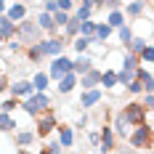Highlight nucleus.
Wrapping results in <instances>:
<instances>
[{
	"label": "nucleus",
	"instance_id": "obj_1",
	"mask_svg": "<svg viewBox=\"0 0 154 154\" xmlns=\"http://www.w3.org/2000/svg\"><path fill=\"white\" fill-rule=\"evenodd\" d=\"M128 143L133 146V149H154V128L152 125H138V128H133V133H130V138Z\"/></svg>",
	"mask_w": 154,
	"mask_h": 154
},
{
	"label": "nucleus",
	"instance_id": "obj_2",
	"mask_svg": "<svg viewBox=\"0 0 154 154\" xmlns=\"http://www.w3.org/2000/svg\"><path fill=\"white\" fill-rule=\"evenodd\" d=\"M120 112L125 114V120L133 125V128L146 125V120H149V109H146V104H143V101H128Z\"/></svg>",
	"mask_w": 154,
	"mask_h": 154
},
{
	"label": "nucleus",
	"instance_id": "obj_3",
	"mask_svg": "<svg viewBox=\"0 0 154 154\" xmlns=\"http://www.w3.org/2000/svg\"><path fill=\"white\" fill-rule=\"evenodd\" d=\"M35 130H37V136H40V138L51 136L53 130H59V114H56L53 109L40 112V114L35 117Z\"/></svg>",
	"mask_w": 154,
	"mask_h": 154
},
{
	"label": "nucleus",
	"instance_id": "obj_4",
	"mask_svg": "<svg viewBox=\"0 0 154 154\" xmlns=\"http://www.w3.org/2000/svg\"><path fill=\"white\" fill-rule=\"evenodd\" d=\"M40 32H43V27L37 24V21H19V40L24 43V45H32V43H40Z\"/></svg>",
	"mask_w": 154,
	"mask_h": 154
},
{
	"label": "nucleus",
	"instance_id": "obj_5",
	"mask_svg": "<svg viewBox=\"0 0 154 154\" xmlns=\"http://www.w3.org/2000/svg\"><path fill=\"white\" fill-rule=\"evenodd\" d=\"M69 72H75V61L66 59V56H56V59L51 61V69H48L51 80H56V82H59L64 75H69Z\"/></svg>",
	"mask_w": 154,
	"mask_h": 154
},
{
	"label": "nucleus",
	"instance_id": "obj_6",
	"mask_svg": "<svg viewBox=\"0 0 154 154\" xmlns=\"http://www.w3.org/2000/svg\"><path fill=\"white\" fill-rule=\"evenodd\" d=\"M40 45H43L45 56L56 59V56H64V48L69 45V43H66V37H45V40H40Z\"/></svg>",
	"mask_w": 154,
	"mask_h": 154
},
{
	"label": "nucleus",
	"instance_id": "obj_7",
	"mask_svg": "<svg viewBox=\"0 0 154 154\" xmlns=\"http://www.w3.org/2000/svg\"><path fill=\"white\" fill-rule=\"evenodd\" d=\"M101 98H104L101 88H93V91H82V93H80V101H77V106L88 112V109L98 106V104H101Z\"/></svg>",
	"mask_w": 154,
	"mask_h": 154
},
{
	"label": "nucleus",
	"instance_id": "obj_8",
	"mask_svg": "<svg viewBox=\"0 0 154 154\" xmlns=\"http://www.w3.org/2000/svg\"><path fill=\"white\" fill-rule=\"evenodd\" d=\"M98 130H101V146H98V152H101V154H112V152H114V138H117L114 128L104 122Z\"/></svg>",
	"mask_w": 154,
	"mask_h": 154
},
{
	"label": "nucleus",
	"instance_id": "obj_9",
	"mask_svg": "<svg viewBox=\"0 0 154 154\" xmlns=\"http://www.w3.org/2000/svg\"><path fill=\"white\" fill-rule=\"evenodd\" d=\"M11 96H16V98H21V101H24V98H29V96H35V82H32V80H21V77H19V80H16L14 85H11Z\"/></svg>",
	"mask_w": 154,
	"mask_h": 154
},
{
	"label": "nucleus",
	"instance_id": "obj_10",
	"mask_svg": "<svg viewBox=\"0 0 154 154\" xmlns=\"http://www.w3.org/2000/svg\"><path fill=\"white\" fill-rule=\"evenodd\" d=\"M0 35H3V43H8V40H14L16 35H19V24H16L14 19L8 14L0 16Z\"/></svg>",
	"mask_w": 154,
	"mask_h": 154
},
{
	"label": "nucleus",
	"instance_id": "obj_11",
	"mask_svg": "<svg viewBox=\"0 0 154 154\" xmlns=\"http://www.w3.org/2000/svg\"><path fill=\"white\" fill-rule=\"evenodd\" d=\"M101 77H104V72H101L98 66H93L91 72H85V75L80 77V88H82V91H93V88H98V85H101Z\"/></svg>",
	"mask_w": 154,
	"mask_h": 154
},
{
	"label": "nucleus",
	"instance_id": "obj_12",
	"mask_svg": "<svg viewBox=\"0 0 154 154\" xmlns=\"http://www.w3.org/2000/svg\"><path fill=\"white\" fill-rule=\"evenodd\" d=\"M77 85H80V75H77V72H69V75H64L61 80H59V85H56V88H59L61 96H69Z\"/></svg>",
	"mask_w": 154,
	"mask_h": 154
},
{
	"label": "nucleus",
	"instance_id": "obj_13",
	"mask_svg": "<svg viewBox=\"0 0 154 154\" xmlns=\"http://www.w3.org/2000/svg\"><path fill=\"white\" fill-rule=\"evenodd\" d=\"M112 128H114V133H117L120 138H130V133H133V125L125 120L122 112H117V114H114V122H112Z\"/></svg>",
	"mask_w": 154,
	"mask_h": 154
},
{
	"label": "nucleus",
	"instance_id": "obj_14",
	"mask_svg": "<svg viewBox=\"0 0 154 154\" xmlns=\"http://www.w3.org/2000/svg\"><path fill=\"white\" fill-rule=\"evenodd\" d=\"M133 32H136L138 37H146V40H149L154 35V21L152 19H143V16H141V19H133Z\"/></svg>",
	"mask_w": 154,
	"mask_h": 154
},
{
	"label": "nucleus",
	"instance_id": "obj_15",
	"mask_svg": "<svg viewBox=\"0 0 154 154\" xmlns=\"http://www.w3.org/2000/svg\"><path fill=\"white\" fill-rule=\"evenodd\" d=\"M37 138H40L37 130H16L14 133V141H16V146H21V152H24L27 146H32Z\"/></svg>",
	"mask_w": 154,
	"mask_h": 154
},
{
	"label": "nucleus",
	"instance_id": "obj_16",
	"mask_svg": "<svg viewBox=\"0 0 154 154\" xmlns=\"http://www.w3.org/2000/svg\"><path fill=\"white\" fill-rule=\"evenodd\" d=\"M93 66H96V59H93L91 53H77V59H75V72L80 77L85 75V72H91Z\"/></svg>",
	"mask_w": 154,
	"mask_h": 154
},
{
	"label": "nucleus",
	"instance_id": "obj_17",
	"mask_svg": "<svg viewBox=\"0 0 154 154\" xmlns=\"http://www.w3.org/2000/svg\"><path fill=\"white\" fill-rule=\"evenodd\" d=\"M146 8H149L146 0H130V3L125 5V14H128V19H141Z\"/></svg>",
	"mask_w": 154,
	"mask_h": 154
},
{
	"label": "nucleus",
	"instance_id": "obj_18",
	"mask_svg": "<svg viewBox=\"0 0 154 154\" xmlns=\"http://www.w3.org/2000/svg\"><path fill=\"white\" fill-rule=\"evenodd\" d=\"M59 141H61L64 149L75 146V130H72V125H59Z\"/></svg>",
	"mask_w": 154,
	"mask_h": 154
},
{
	"label": "nucleus",
	"instance_id": "obj_19",
	"mask_svg": "<svg viewBox=\"0 0 154 154\" xmlns=\"http://www.w3.org/2000/svg\"><path fill=\"white\" fill-rule=\"evenodd\" d=\"M133 37H136V32H133V24H125V27H120V29H117L120 48H125V51H128V45L133 43Z\"/></svg>",
	"mask_w": 154,
	"mask_h": 154
},
{
	"label": "nucleus",
	"instance_id": "obj_20",
	"mask_svg": "<svg viewBox=\"0 0 154 154\" xmlns=\"http://www.w3.org/2000/svg\"><path fill=\"white\" fill-rule=\"evenodd\" d=\"M5 14L11 16L16 24H19V21H24V19H27V3H14V5H8V8H5Z\"/></svg>",
	"mask_w": 154,
	"mask_h": 154
},
{
	"label": "nucleus",
	"instance_id": "obj_21",
	"mask_svg": "<svg viewBox=\"0 0 154 154\" xmlns=\"http://www.w3.org/2000/svg\"><path fill=\"white\" fill-rule=\"evenodd\" d=\"M101 85L104 91H114L120 85V77H117V69H104V77H101Z\"/></svg>",
	"mask_w": 154,
	"mask_h": 154
},
{
	"label": "nucleus",
	"instance_id": "obj_22",
	"mask_svg": "<svg viewBox=\"0 0 154 154\" xmlns=\"http://www.w3.org/2000/svg\"><path fill=\"white\" fill-rule=\"evenodd\" d=\"M0 125H3V133H16V128H21V125H19V120H14V114H8V112H3Z\"/></svg>",
	"mask_w": 154,
	"mask_h": 154
},
{
	"label": "nucleus",
	"instance_id": "obj_23",
	"mask_svg": "<svg viewBox=\"0 0 154 154\" xmlns=\"http://www.w3.org/2000/svg\"><path fill=\"white\" fill-rule=\"evenodd\" d=\"M125 11L120 8V11H109V16H106V24H112L114 29H120V27H125Z\"/></svg>",
	"mask_w": 154,
	"mask_h": 154
},
{
	"label": "nucleus",
	"instance_id": "obj_24",
	"mask_svg": "<svg viewBox=\"0 0 154 154\" xmlns=\"http://www.w3.org/2000/svg\"><path fill=\"white\" fill-rule=\"evenodd\" d=\"M27 59H29L32 64H37L40 59H45V53H43V45H40V43H32V45H27Z\"/></svg>",
	"mask_w": 154,
	"mask_h": 154
},
{
	"label": "nucleus",
	"instance_id": "obj_25",
	"mask_svg": "<svg viewBox=\"0 0 154 154\" xmlns=\"http://www.w3.org/2000/svg\"><path fill=\"white\" fill-rule=\"evenodd\" d=\"M32 82H35V91H48V85H51V75L48 72H37V75L32 77Z\"/></svg>",
	"mask_w": 154,
	"mask_h": 154
},
{
	"label": "nucleus",
	"instance_id": "obj_26",
	"mask_svg": "<svg viewBox=\"0 0 154 154\" xmlns=\"http://www.w3.org/2000/svg\"><path fill=\"white\" fill-rule=\"evenodd\" d=\"M93 45V37H85V35H80V37H75V43H72V48H75L77 53H88Z\"/></svg>",
	"mask_w": 154,
	"mask_h": 154
},
{
	"label": "nucleus",
	"instance_id": "obj_27",
	"mask_svg": "<svg viewBox=\"0 0 154 154\" xmlns=\"http://www.w3.org/2000/svg\"><path fill=\"white\" fill-rule=\"evenodd\" d=\"M117 77H120V85L128 88V85L138 77V69H117Z\"/></svg>",
	"mask_w": 154,
	"mask_h": 154
},
{
	"label": "nucleus",
	"instance_id": "obj_28",
	"mask_svg": "<svg viewBox=\"0 0 154 154\" xmlns=\"http://www.w3.org/2000/svg\"><path fill=\"white\" fill-rule=\"evenodd\" d=\"M112 35H114V27H112V24H104V21H101V24H98V32H96V37H93V40H98V43H106Z\"/></svg>",
	"mask_w": 154,
	"mask_h": 154
},
{
	"label": "nucleus",
	"instance_id": "obj_29",
	"mask_svg": "<svg viewBox=\"0 0 154 154\" xmlns=\"http://www.w3.org/2000/svg\"><path fill=\"white\" fill-rule=\"evenodd\" d=\"M149 45V40H146V37H138V35H136V37H133V43H130V45H128V51H130V53H143V48Z\"/></svg>",
	"mask_w": 154,
	"mask_h": 154
},
{
	"label": "nucleus",
	"instance_id": "obj_30",
	"mask_svg": "<svg viewBox=\"0 0 154 154\" xmlns=\"http://www.w3.org/2000/svg\"><path fill=\"white\" fill-rule=\"evenodd\" d=\"M19 106H21V98H16V96H5V98H3V112L11 114V112L19 109Z\"/></svg>",
	"mask_w": 154,
	"mask_h": 154
},
{
	"label": "nucleus",
	"instance_id": "obj_31",
	"mask_svg": "<svg viewBox=\"0 0 154 154\" xmlns=\"http://www.w3.org/2000/svg\"><path fill=\"white\" fill-rule=\"evenodd\" d=\"M96 32H98V21H93V19L82 21V35L85 37H96Z\"/></svg>",
	"mask_w": 154,
	"mask_h": 154
},
{
	"label": "nucleus",
	"instance_id": "obj_32",
	"mask_svg": "<svg viewBox=\"0 0 154 154\" xmlns=\"http://www.w3.org/2000/svg\"><path fill=\"white\" fill-rule=\"evenodd\" d=\"M53 19H56V24L64 29V27L72 21V14H69V11H56V14H53Z\"/></svg>",
	"mask_w": 154,
	"mask_h": 154
},
{
	"label": "nucleus",
	"instance_id": "obj_33",
	"mask_svg": "<svg viewBox=\"0 0 154 154\" xmlns=\"http://www.w3.org/2000/svg\"><path fill=\"white\" fill-rule=\"evenodd\" d=\"M125 91L130 93V96H141V93H143V82H141L138 77H136V80H133V82H130V85H128Z\"/></svg>",
	"mask_w": 154,
	"mask_h": 154
},
{
	"label": "nucleus",
	"instance_id": "obj_34",
	"mask_svg": "<svg viewBox=\"0 0 154 154\" xmlns=\"http://www.w3.org/2000/svg\"><path fill=\"white\" fill-rule=\"evenodd\" d=\"M141 64H154V45H146L141 53Z\"/></svg>",
	"mask_w": 154,
	"mask_h": 154
},
{
	"label": "nucleus",
	"instance_id": "obj_35",
	"mask_svg": "<svg viewBox=\"0 0 154 154\" xmlns=\"http://www.w3.org/2000/svg\"><path fill=\"white\" fill-rule=\"evenodd\" d=\"M43 11L56 14V11H59V0H43Z\"/></svg>",
	"mask_w": 154,
	"mask_h": 154
},
{
	"label": "nucleus",
	"instance_id": "obj_36",
	"mask_svg": "<svg viewBox=\"0 0 154 154\" xmlns=\"http://www.w3.org/2000/svg\"><path fill=\"white\" fill-rule=\"evenodd\" d=\"M59 11H69V14L77 11V8H75V0H59Z\"/></svg>",
	"mask_w": 154,
	"mask_h": 154
},
{
	"label": "nucleus",
	"instance_id": "obj_37",
	"mask_svg": "<svg viewBox=\"0 0 154 154\" xmlns=\"http://www.w3.org/2000/svg\"><path fill=\"white\" fill-rule=\"evenodd\" d=\"M143 104L149 112H154V93H143Z\"/></svg>",
	"mask_w": 154,
	"mask_h": 154
},
{
	"label": "nucleus",
	"instance_id": "obj_38",
	"mask_svg": "<svg viewBox=\"0 0 154 154\" xmlns=\"http://www.w3.org/2000/svg\"><path fill=\"white\" fill-rule=\"evenodd\" d=\"M75 3H82V0H75Z\"/></svg>",
	"mask_w": 154,
	"mask_h": 154
}]
</instances>
